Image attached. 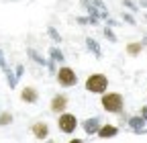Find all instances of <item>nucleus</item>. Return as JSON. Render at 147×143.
I'll list each match as a JSON object with an SVG mask.
<instances>
[{"mask_svg": "<svg viewBox=\"0 0 147 143\" xmlns=\"http://www.w3.org/2000/svg\"><path fill=\"white\" fill-rule=\"evenodd\" d=\"M33 133H35V137H37V139H45V137H47V125L37 123L35 127H33Z\"/></svg>", "mask_w": 147, "mask_h": 143, "instance_id": "obj_6", "label": "nucleus"}, {"mask_svg": "<svg viewBox=\"0 0 147 143\" xmlns=\"http://www.w3.org/2000/svg\"><path fill=\"white\" fill-rule=\"evenodd\" d=\"M23 98L27 102H35L37 100V92L33 90V88H25V90H23Z\"/></svg>", "mask_w": 147, "mask_h": 143, "instance_id": "obj_7", "label": "nucleus"}, {"mask_svg": "<svg viewBox=\"0 0 147 143\" xmlns=\"http://www.w3.org/2000/svg\"><path fill=\"white\" fill-rule=\"evenodd\" d=\"M76 125H78V121H76L74 115H61L59 117V129L63 133H71L74 129H76Z\"/></svg>", "mask_w": 147, "mask_h": 143, "instance_id": "obj_3", "label": "nucleus"}, {"mask_svg": "<svg viewBox=\"0 0 147 143\" xmlns=\"http://www.w3.org/2000/svg\"><path fill=\"white\" fill-rule=\"evenodd\" d=\"M115 133H117L115 127H102V129H100V137H104V139H106V137H113Z\"/></svg>", "mask_w": 147, "mask_h": 143, "instance_id": "obj_8", "label": "nucleus"}, {"mask_svg": "<svg viewBox=\"0 0 147 143\" xmlns=\"http://www.w3.org/2000/svg\"><path fill=\"white\" fill-rule=\"evenodd\" d=\"M102 106L106 111H110V113H119L121 109H123V98H121V94H106L104 98H102Z\"/></svg>", "mask_w": 147, "mask_h": 143, "instance_id": "obj_2", "label": "nucleus"}, {"mask_svg": "<svg viewBox=\"0 0 147 143\" xmlns=\"http://www.w3.org/2000/svg\"><path fill=\"white\" fill-rule=\"evenodd\" d=\"M57 80L61 86H71V84H76V74L69 67H61L59 74H57Z\"/></svg>", "mask_w": 147, "mask_h": 143, "instance_id": "obj_4", "label": "nucleus"}, {"mask_svg": "<svg viewBox=\"0 0 147 143\" xmlns=\"http://www.w3.org/2000/svg\"><path fill=\"white\" fill-rule=\"evenodd\" d=\"M106 86H108V82H106V78L100 76V74L90 76L88 82H86V88H88L90 92H104V90H106Z\"/></svg>", "mask_w": 147, "mask_h": 143, "instance_id": "obj_1", "label": "nucleus"}, {"mask_svg": "<svg viewBox=\"0 0 147 143\" xmlns=\"http://www.w3.org/2000/svg\"><path fill=\"white\" fill-rule=\"evenodd\" d=\"M139 49H141V45H129V53H133V55H135Z\"/></svg>", "mask_w": 147, "mask_h": 143, "instance_id": "obj_9", "label": "nucleus"}, {"mask_svg": "<svg viewBox=\"0 0 147 143\" xmlns=\"http://www.w3.org/2000/svg\"><path fill=\"white\" fill-rule=\"evenodd\" d=\"M8 119H10L8 115H2V117H0V123H2V125H4V123H8Z\"/></svg>", "mask_w": 147, "mask_h": 143, "instance_id": "obj_10", "label": "nucleus"}, {"mask_svg": "<svg viewBox=\"0 0 147 143\" xmlns=\"http://www.w3.org/2000/svg\"><path fill=\"white\" fill-rule=\"evenodd\" d=\"M65 104H67L65 96H55V98H53V102H51V111L59 113V111H63V109H65Z\"/></svg>", "mask_w": 147, "mask_h": 143, "instance_id": "obj_5", "label": "nucleus"}]
</instances>
